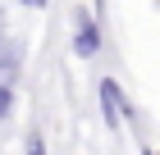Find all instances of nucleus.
<instances>
[{
    "label": "nucleus",
    "instance_id": "obj_1",
    "mask_svg": "<svg viewBox=\"0 0 160 155\" xmlns=\"http://www.w3.org/2000/svg\"><path fill=\"white\" fill-rule=\"evenodd\" d=\"M96 100H101V119H105V128H110V132H123V123L133 119V105H128L123 87L114 82V78H101V82H96Z\"/></svg>",
    "mask_w": 160,
    "mask_h": 155
},
{
    "label": "nucleus",
    "instance_id": "obj_2",
    "mask_svg": "<svg viewBox=\"0 0 160 155\" xmlns=\"http://www.w3.org/2000/svg\"><path fill=\"white\" fill-rule=\"evenodd\" d=\"M73 55L78 60H96L101 55V23L87 9H73Z\"/></svg>",
    "mask_w": 160,
    "mask_h": 155
},
{
    "label": "nucleus",
    "instance_id": "obj_3",
    "mask_svg": "<svg viewBox=\"0 0 160 155\" xmlns=\"http://www.w3.org/2000/svg\"><path fill=\"white\" fill-rule=\"evenodd\" d=\"M14 114V82H5V78H0V123L9 119Z\"/></svg>",
    "mask_w": 160,
    "mask_h": 155
},
{
    "label": "nucleus",
    "instance_id": "obj_4",
    "mask_svg": "<svg viewBox=\"0 0 160 155\" xmlns=\"http://www.w3.org/2000/svg\"><path fill=\"white\" fill-rule=\"evenodd\" d=\"M28 155H46V137L41 132H28Z\"/></svg>",
    "mask_w": 160,
    "mask_h": 155
},
{
    "label": "nucleus",
    "instance_id": "obj_5",
    "mask_svg": "<svg viewBox=\"0 0 160 155\" xmlns=\"http://www.w3.org/2000/svg\"><path fill=\"white\" fill-rule=\"evenodd\" d=\"M23 5H32V9H46V0H23Z\"/></svg>",
    "mask_w": 160,
    "mask_h": 155
},
{
    "label": "nucleus",
    "instance_id": "obj_6",
    "mask_svg": "<svg viewBox=\"0 0 160 155\" xmlns=\"http://www.w3.org/2000/svg\"><path fill=\"white\" fill-rule=\"evenodd\" d=\"M142 155H156V151H151V146H147V151H142Z\"/></svg>",
    "mask_w": 160,
    "mask_h": 155
}]
</instances>
